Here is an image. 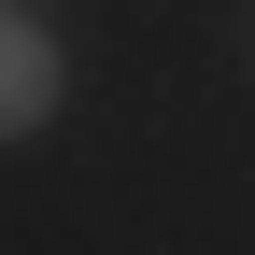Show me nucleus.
<instances>
[{
	"instance_id": "f257e3e1",
	"label": "nucleus",
	"mask_w": 255,
	"mask_h": 255,
	"mask_svg": "<svg viewBox=\"0 0 255 255\" xmlns=\"http://www.w3.org/2000/svg\"><path fill=\"white\" fill-rule=\"evenodd\" d=\"M43 114H57V43L14 14V0H0V142H28Z\"/></svg>"
}]
</instances>
